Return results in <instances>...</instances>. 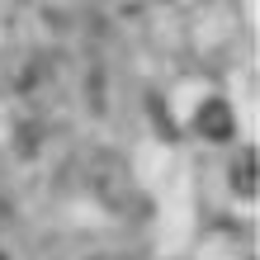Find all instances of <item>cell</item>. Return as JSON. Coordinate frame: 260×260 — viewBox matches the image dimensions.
<instances>
[{
    "mask_svg": "<svg viewBox=\"0 0 260 260\" xmlns=\"http://www.w3.org/2000/svg\"><path fill=\"white\" fill-rule=\"evenodd\" d=\"M199 133H204V137H227V133H232L227 104H208V109H204V118H199Z\"/></svg>",
    "mask_w": 260,
    "mask_h": 260,
    "instance_id": "6da1fadb",
    "label": "cell"
},
{
    "mask_svg": "<svg viewBox=\"0 0 260 260\" xmlns=\"http://www.w3.org/2000/svg\"><path fill=\"white\" fill-rule=\"evenodd\" d=\"M227 180H237V194L251 199V194H255V161H251V156H237V175L227 171Z\"/></svg>",
    "mask_w": 260,
    "mask_h": 260,
    "instance_id": "7a4b0ae2",
    "label": "cell"
}]
</instances>
